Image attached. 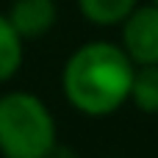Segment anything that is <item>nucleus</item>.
Wrapping results in <instances>:
<instances>
[{
    "label": "nucleus",
    "instance_id": "obj_1",
    "mask_svg": "<svg viewBox=\"0 0 158 158\" xmlns=\"http://www.w3.org/2000/svg\"><path fill=\"white\" fill-rule=\"evenodd\" d=\"M136 64L114 42H86L64 64V97L89 117H108L131 100Z\"/></svg>",
    "mask_w": 158,
    "mask_h": 158
},
{
    "label": "nucleus",
    "instance_id": "obj_2",
    "mask_svg": "<svg viewBox=\"0 0 158 158\" xmlns=\"http://www.w3.org/2000/svg\"><path fill=\"white\" fill-rule=\"evenodd\" d=\"M56 147L50 108L31 92L0 97V153L3 158H47Z\"/></svg>",
    "mask_w": 158,
    "mask_h": 158
},
{
    "label": "nucleus",
    "instance_id": "obj_3",
    "mask_svg": "<svg viewBox=\"0 0 158 158\" xmlns=\"http://www.w3.org/2000/svg\"><path fill=\"white\" fill-rule=\"evenodd\" d=\"M122 50L136 67L158 64V6H136L125 17Z\"/></svg>",
    "mask_w": 158,
    "mask_h": 158
},
{
    "label": "nucleus",
    "instance_id": "obj_4",
    "mask_svg": "<svg viewBox=\"0 0 158 158\" xmlns=\"http://www.w3.org/2000/svg\"><path fill=\"white\" fill-rule=\"evenodd\" d=\"M56 17H58L56 0H14L8 11V22L25 42L44 36L56 25Z\"/></svg>",
    "mask_w": 158,
    "mask_h": 158
},
{
    "label": "nucleus",
    "instance_id": "obj_5",
    "mask_svg": "<svg viewBox=\"0 0 158 158\" xmlns=\"http://www.w3.org/2000/svg\"><path fill=\"white\" fill-rule=\"evenodd\" d=\"M22 36L14 31L8 17L0 14V83L11 81L22 67Z\"/></svg>",
    "mask_w": 158,
    "mask_h": 158
},
{
    "label": "nucleus",
    "instance_id": "obj_6",
    "mask_svg": "<svg viewBox=\"0 0 158 158\" xmlns=\"http://www.w3.org/2000/svg\"><path fill=\"white\" fill-rule=\"evenodd\" d=\"M139 0H78L81 14L94 25H117L136 8Z\"/></svg>",
    "mask_w": 158,
    "mask_h": 158
},
{
    "label": "nucleus",
    "instance_id": "obj_7",
    "mask_svg": "<svg viewBox=\"0 0 158 158\" xmlns=\"http://www.w3.org/2000/svg\"><path fill=\"white\" fill-rule=\"evenodd\" d=\"M131 100L144 114H158V64L136 67L131 83Z\"/></svg>",
    "mask_w": 158,
    "mask_h": 158
},
{
    "label": "nucleus",
    "instance_id": "obj_8",
    "mask_svg": "<svg viewBox=\"0 0 158 158\" xmlns=\"http://www.w3.org/2000/svg\"><path fill=\"white\" fill-rule=\"evenodd\" d=\"M156 6H158V0H156Z\"/></svg>",
    "mask_w": 158,
    "mask_h": 158
}]
</instances>
